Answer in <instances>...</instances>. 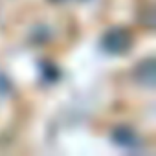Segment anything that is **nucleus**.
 I'll return each mask as SVG.
<instances>
[{"label": "nucleus", "mask_w": 156, "mask_h": 156, "mask_svg": "<svg viewBox=\"0 0 156 156\" xmlns=\"http://www.w3.org/2000/svg\"><path fill=\"white\" fill-rule=\"evenodd\" d=\"M130 46H132V39H130V33H129L127 30L116 28V30H110V31L103 37V48H105L108 53L121 55V53H125Z\"/></svg>", "instance_id": "f257e3e1"}, {"label": "nucleus", "mask_w": 156, "mask_h": 156, "mask_svg": "<svg viewBox=\"0 0 156 156\" xmlns=\"http://www.w3.org/2000/svg\"><path fill=\"white\" fill-rule=\"evenodd\" d=\"M136 77H138L140 83H143L147 87H152V83H154V61L152 59L143 61L136 70Z\"/></svg>", "instance_id": "f03ea898"}, {"label": "nucleus", "mask_w": 156, "mask_h": 156, "mask_svg": "<svg viewBox=\"0 0 156 156\" xmlns=\"http://www.w3.org/2000/svg\"><path fill=\"white\" fill-rule=\"evenodd\" d=\"M114 140H116V143H119L123 147H136V145H140V140L129 129H118L114 132Z\"/></svg>", "instance_id": "7ed1b4c3"}, {"label": "nucleus", "mask_w": 156, "mask_h": 156, "mask_svg": "<svg viewBox=\"0 0 156 156\" xmlns=\"http://www.w3.org/2000/svg\"><path fill=\"white\" fill-rule=\"evenodd\" d=\"M8 88H9V83H8V79L0 73V94H4V92H8Z\"/></svg>", "instance_id": "20e7f679"}]
</instances>
